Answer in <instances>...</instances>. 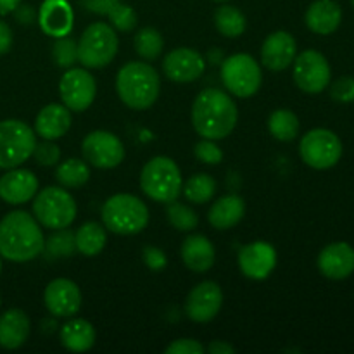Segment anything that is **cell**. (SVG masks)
I'll use <instances>...</instances> for the list:
<instances>
[{
  "label": "cell",
  "mask_w": 354,
  "mask_h": 354,
  "mask_svg": "<svg viewBox=\"0 0 354 354\" xmlns=\"http://www.w3.org/2000/svg\"><path fill=\"white\" fill-rule=\"evenodd\" d=\"M40 223L26 211H12L0 220V256L7 261L26 263L44 251Z\"/></svg>",
  "instance_id": "1"
},
{
  "label": "cell",
  "mask_w": 354,
  "mask_h": 354,
  "mask_svg": "<svg viewBox=\"0 0 354 354\" xmlns=\"http://www.w3.org/2000/svg\"><path fill=\"white\" fill-rule=\"evenodd\" d=\"M351 2H353V7H354V0H351Z\"/></svg>",
  "instance_id": "51"
},
{
  "label": "cell",
  "mask_w": 354,
  "mask_h": 354,
  "mask_svg": "<svg viewBox=\"0 0 354 354\" xmlns=\"http://www.w3.org/2000/svg\"><path fill=\"white\" fill-rule=\"evenodd\" d=\"M106 230L118 235L140 234L149 225V209L142 199L131 194H116L102 206Z\"/></svg>",
  "instance_id": "4"
},
{
  "label": "cell",
  "mask_w": 354,
  "mask_h": 354,
  "mask_svg": "<svg viewBox=\"0 0 354 354\" xmlns=\"http://www.w3.org/2000/svg\"><path fill=\"white\" fill-rule=\"evenodd\" d=\"M204 353V346L194 339H178L173 341L166 348V354H201Z\"/></svg>",
  "instance_id": "42"
},
{
  "label": "cell",
  "mask_w": 354,
  "mask_h": 354,
  "mask_svg": "<svg viewBox=\"0 0 354 354\" xmlns=\"http://www.w3.org/2000/svg\"><path fill=\"white\" fill-rule=\"evenodd\" d=\"M194 154L204 165L214 166L223 161V151L214 144V140H209V138H204L203 142H199L194 149Z\"/></svg>",
  "instance_id": "38"
},
{
  "label": "cell",
  "mask_w": 354,
  "mask_h": 354,
  "mask_svg": "<svg viewBox=\"0 0 354 354\" xmlns=\"http://www.w3.org/2000/svg\"><path fill=\"white\" fill-rule=\"evenodd\" d=\"M0 304H2V299H0Z\"/></svg>",
  "instance_id": "52"
},
{
  "label": "cell",
  "mask_w": 354,
  "mask_h": 354,
  "mask_svg": "<svg viewBox=\"0 0 354 354\" xmlns=\"http://www.w3.org/2000/svg\"><path fill=\"white\" fill-rule=\"evenodd\" d=\"M142 259H144L145 266L151 268L152 272H159V270L165 268L168 265V259H166V254L161 251V249L154 248V245H147L142 251Z\"/></svg>",
  "instance_id": "41"
},
{
  "label": "cell",
  "mask_w": 354,
  "mask_h": 354,
  "mask_svg": "<svg viewBox=\"0 0 354 354\" xmlns=\"http://www.w3.org/2000/svg\"><path fill=\"white\" fill-rule=\"evenodd\" d=\"M76 203L64 187H47L33 197V216L41 227L68 228L76 218Z\"/></svg>",
  "instance_id": "6"
},
{
  "label": "cell",
  "mask_w": 354,
  "mask_h": 354,
  "mask_svg": "<svg viewBox=\"0 0 354 354\" xmlns=\"http://www.w3.org/2000/svg\"><path fill=\"white\" fill-rule=\"evenodd\" d=\"M214 2H228V0H214Z\"/></svg>",
  "instance_id": "50"
},
{
  "label": "cell",
  "mask_w": 354,
  "mask_h": 354,
  "mask_svg": "<svg viewBox=\"0 0 354 354\" xmlns=\"http://www.w3.org/2000/svg\"><path fill=\"white\" fill-rule=\"evenodd\" d=\"M120 0H80L83 9H86L88 12L100 14V16H107L111 9H113Z\"/></svg>",
  "instance_id": "43"
},
{
  "label": "cell",
  "mask_w": 354,
  "mask_h": 354,
  "mask_svg": "<svg viewBox=\"0 0 354 354\" xmlns=\"http://www.w3.org/2000/svg\"><path fill=\"white\" fill-rule=\"evenodd\" d=\"M221 82L232 95L248 99L259 90L263 82L258 61L249 54H235L221 61Z\"/></svg>",
  "instance_id": "9"
},
{
  "label": "cell",
  "mask_w": 354,
  "mask_h": 354,
  "mask_svg": "<svg viewBox=\"0 0 354 354\" xmlns=\"http://www.w3.org/2000/svg\"><path fill=\"white\" fill-rule=\"evenodd\" d=\"M33 158L37 165L40 166H54L57 165L61 159V149L54 144L52 140H45L41 144L35 145Z\"/></svg>",
  "instance_id": "39"
},
{
  "label": "cell",
  "mask_w": 354,
  "mask_h": 354,
  "mask_svg": "<svg viewBox=\"0 0 354 354\" xmlns=\"http://www.w3.org/2000/svg\"><path fill=\"white\" fill-rule=\"evenodd\" d=\"M55 178L64 189H80L85 185L90 178V168L85 161L71 158L61 162L55 171Z\"/></svg>",
  "instance_id": "31"
},
{
  "label": "cell",
  "mask_w": 354,
  "mask_h": 354,
  "mask_svg": "<svg viewBox=\"0 0 354 354\" xmlns=\"http://www.w3.org/2000/svg\"><path fill=\"white\" fill-rule=\"evenodd\" d=\"M75 242H76V251L82 252L83 256H93L100 254L102 249L107 244V234L106 227L97 221H86L83 223L78 230L75 232Z\"/></svg>",
  "instance_id": "28"
},
{
  "label": "cell",
  "mask_w": 354,
  "mask_h": 354,
  "mask_svg": "<svg viewBox=\"0 0 354 354\" xmlns=\"http://www.w3.org/2000/svg\"><path fill=\"white\" fill-rule=\"evenodd\" d=\"M14 14H16L17 23L26 24V26H28V24H33L35 19L38 17L37 10H35L31 6H26V3H24V6H23V3H19V6L14 9Z\"/></svg>",
  "instance_id": "44"
},
{
  "label": "cell",
  "mask_w": 354,
  "mask_h": 354,
  "mask_svg": "<svg viewBox=\"0 0 354 354\" xmlns=\"http://www.w3.org/2000/svg\"><path fill=\"white\" fill-rule=\"evenodd\" d=\"M71 128V111L64 104H48L35 120V133L45 140H55L68 133Z\"/></svg>",
  "instance_id": "22"
},
{
  "label": "cell",
  "mask_w": 354,
  "mask_h": 354,
  "mask_svg": "<svg viewBox=\"0 0 354 354\" xmlns=\"http://www.w3.org/2000/svg\"><path fill=\"white\" fill-rule=\"evenodd\" d=\"M239 111L232 97L218 88H207L196 97L192 124L197 133L209 140H221L234 131Z\"/></svg>",
  "instance_id": "2"
},
{
  "label": "cell",
  "mask_w": 354,
  "mask_h": 354,
  "mask_svg": "<svg viewBox=\"0 0 354 354\" xmlns=\"http://www.w3.org/2000/svg\"><path fill=\"white\" fill-rule=\"evenodd\" d=\"M162 69L171 82L190 83L203 76L204 69H206V61L196 48L180 47L173 48L171 52L166 54L165 61H162Z\"/></svg>",
  "instance_id": "14"
},
{
  "label": "cell",
  "mask_w": 354,
  "mask_h": 354,
  "mask_svg": "<svg viewBox=\"0 0 354 354\" xmlns=\"http://www.w3.org/2000/svg\"><path fill=\"white\" fill-rule=\"evenodd\" d=\"M118 35L107 23H93L83 31L78 44V61L86 69L106 68L118 54Z\"/></svg>",
  "instance_id": "7"
},
{
  "label": "cell",
  "mask_w": 354,
  "mask_h": 354,
  "mask_svg": "<svg viewBox=\"0 0 354 354\" xmlns=\"http://www.w3.org/2000/svg\"><path fill=\"white\" fill-rule=\"evenodd\" d=\"M330 64L318 50L308 48L294 59V82L304 93H322L330 85Z\"/></svg>",
  "instance_id": "11"
},
{
  "label": "cell",
  "mask_w": 354,
  "mask_h": 354,
  "mask_svg": "<svg viewBox=\"0 0 354 354\" xmlns=\"http://www.w3.org/2000/svg\"><path fill=\"white\" fill-rule=\"evenodd\" d=\"M296 40L289 31H275L263 41L261 62L270 71H283L296 59Z\"/></svg>",
  "instance_id": "21"
},
{
  "label": "cell",
  "mask_w": 354,
  "mask_h": 354,
  "mask_svg": "<svg viewBox=\"0 0 354 354\" xmlns=\"http://www.w3.org/2000/svg\"><path fill=\"white\" fill-rule=\"evenodd\" d=\"M82 151L86 161L100 169L116 168L124 159L123 142L106 130H95L86 135L83 138Z\"/></svg>",
  "instance_id": "12"
},
{
  "label": "cell",
  "mask_w": 354,
  "mask_h": 354,
  "mask_svg": "<svg viewBox=\"0 0 354 354\" xmlns=\"http://www.w3.org/2000/svg\"><path fill=\"white\" fill-rule=\"evenodd\" d=\"M76 242H75V232L68 230V228H59L50 237L45 239L44 244V254L47 259H59V258H69L75 254Z\"/></svg>",
  "instance_id": "33"
},
{
  "label": "cell",
  "mask_w": 354,
  "mask_h": 354,
  "mask_svg": "<svg viewBox=\"0 0 354 354\" xmlns=\"http://www.w3.org/2000/svg\"><path fill=\"white\" fill-rule=\"evenodd\" d=\"M37 133L19 120L0 121V168L12 169L33 156Z\"/></svg>",
  "instance_id": "8"
},
{
  "label": "cell",
  "mask_w": 354,
  "mask_h": 354,
  "mask_svg": "<svg viewBox=\"0 0 354 354\" xmlns=\"http://www.w3.org/2000/svg\"><path fill=\"white\" fill-rule=\"evenodd\" d=\"M61 344L73 353H85L95 344V328L83 318H73L66 322L59 332Z\"/></svg>",
  "instance_id": "27"
},
{
  "label": "cell",
  "mask_w": 354,
  "mask_h": 354,
  "mask_svg": "<svg viewBox=\"0 0 354 354\" xmlns=\"http://www.w3.org/2000/svg\"><path fill=\"white\" fill-rule=\"evenodd\" d=\"M37 19L41 31L48 37H68L75 23V12L68 0H44Z\"/></svg>",
  "instance_id": "19"
},
{
  "label": "cell",
  "mask_w": 354,
  "mask_h": 354,
  "mask_svg": "<svg viewBox=\"0 0 354 354\" xmlns=\"http://www.w3.org/2000/svg\"><path fill=\"white\" fill-rule=\"evenodd\" d=\"M299 118L289 109H279L270 114L268 130L277 140L290 142L299 133Z\"/></svg>",
  "instance_id": "30"
},
{
  "label": "cell",
  "mask_w": 354,
  "mask_h": 354,
  "mask_svg": "<svg viewBox=\"0 0 354 354\" xmlns=\"http://www.w3.org/2000/svg\"><path fill=\"white\" fill-rule=\"evenodd\" d=\"M0 272H2V256H0Z\"/></svg>",
  "instance_id": "49"
},
{
  "label": "cell",
  "mask_w": 354,
  "mask_h": 354,
  "mask_svg": "<svg viewBox=\"0 0 354 354\" xmlns=\"http://www.w3.org/2000/svg\"><path fill=\"white\" fill-rule=\"evenodd\" d=\"M244 199L237 196V194H228V196L220 197L211 206L209 213H207V220L218 230H228V228L235 227L244 218Z\"/></svg>",
  "instance_id": "26"
},
{
  "label": "cell",
  "mask_w": 354,
  "mask_h": 354,
  "mask_svg": "<svg viewBox=\"0 0 354 354\" xmlns=\"http://www.w3.org/2000/svg\"><path fill=\"white\" fill-rule=\"evenodd\" d=\"M116 92L124 106L135 111H145L158 100L161 80L149 62H128L118 71Z\"/></svg>",
  "instance_id": "3"
},
{
  "label": "cell",
  "mask_w": 354,
  "mask_h": 354,
  "mask_svg": "<svg viewBox=\"0 0 354 354\" xmlns=\"http://www.w3.org/2000/svg\"><path fill=\"white\" fill-rule=\"evenodd\" d=\"M107 17H109L111 21V26L118 31H123V33L135 30L138 21L137 12L133 10V7L123 2H118L116 6L107 12Z\"/></svg>",
  "instance_id": "37"
},
{
  "label": "cell",
  "mask_w": 354,
  "mask_h": 354,
  "mask_svg": "<svg viewBox=\"0 0 354 354\" xmlns=\"http://www.w3.org/2000/svg\"><path fill=\"white\" fill-rule=\"evenodd\" d=\"M38 192V178L30 169L12 168L0 178V199L12 206L28 203Z\"/></svg>",
  "instance_id": "18"
},
{
  "label": "cell",
  "mask_w": 354,
  "mask_h": 354,
  "mask_svg": "<svg viewBox=\"0 0 354 354\" xmlns=\"http://www.w3.org/2000/svg\"><path fill=\"white\" fill-rule=\"evenodd\" d=\"M140 187L145 196L156 203H173L182 194V173L171 158L156 156L142 169Z\"/></svg>",
  "instance_id": "5"
},
{
  "label": "cell",
  "mask_w": 354,
  "mask_h": 354,
  "mask_svg": "<svg viewBox=\"0 0 354 354\" xmlns=\"http://www.w3.org/2000/svg\"><path fill=\"white\" fill-rule=\"evenodd\" d=\"M182 192L187 197V201L192 204L209 203L216 192V182H214L213 176L206 175V173H197L183 183Z\"/></svg>",
  "instance_id": "32"
},
{
  "label": "cell",
  "mask_w": 354,
  "mask_h": 354,
  "mask_svg": "<svg viewBox=\"0 0 354 354\" xmlns=\"http://www.w3.org/2000/svg\"><path fill=\"white\" fill-rule=\"evenodd\" d=\"M318 270L330 280H344L354 272V249L348 242H332L318 256Z\"/></svg>",
  "instance_id": "20"
},
{
  "label": "cell",
  "mask_w": 354,
  "mask_h": 354,
  "mask_svg": "<svg viewBox=\"0 0 354 354\" xmlns=\"http://www.w3.org/2000/svg\"><path fill=\"white\" fill-rule=\"evenodd\" d=\"M209 59H211V62H214V64H216V59H218V62L221 61V50L220 48H213V50L209 52Z\"/></svg>",
  "instance_id": "48"
},
{
  "label": "cell",
  "mask_w": 354,
  "mask_h": 354,
  "mask_svg": "<svg viewBox=\"0 0 354 354\" xmlns=\"http://www.w3.org/2000/svg\"><path fill=\"white\" fill-rule=\"evenodd\" d=\"M330 97L335 102H354V76H341L330 85Z\"/></svg>",
  "instance_id": "40"
},
{
  "label": "cell",
  "mask_w": 354,
  "mask_h": 354,
  "mask_svg": "<svg viewBox=\"0 0 354 354\" xmlns=\"http://www.w3.org/2000/svg\"><path fill=\"white\" fill-rule=\"evenodd\" d=\"M214 252L213 244L204 235H189L182 244V259L189 270L196 273H206L207 270L213 268Z\"/></svg>",
  "instance_id": "24"
},
{
  "label": "cell",
  "mask_w": 354,
  "mask_h": 354,
  "mask_svg": "<svg viewBox=\"0 0 354 354\" xmlns=\"http://www.w3.org/2000/svg\"><path fill=\"white\" fill-rule=\"evenodd\" d=\"M133 45L140 57H144L145 61H154L161 55L165 40H162V35L156 28H142L135 35Z\"/></svg>",
  "instance_id": "34"
},
{
  "label": "cell",
  "mask_w": 354,
  "mask_h": 354,
  "mask_svg": "<svg viewBox=\"0 0 354 354\" xmlns=\"http://www.w3.org/2000/svg\"><path fill=\"white\" fill-rule=\"evenodd\" d=\"M45 306L48 313L57 318L75 317L82 308L80 287L69 279H55L45 287Z\"/></svg>",
  "instance_id": "16"
},
{
  "label": "cell",
  "mask_w": 354,
  "mask_h": 354,
  "mask_svg": "<svg viewBox=\"0 0 354 354\" xmlns=\"http://www.w3.org/2000/svg\"><path fill=\"white\" fill-rule=\"evenodd\" d=\"M207 351L211 354H232L235 353V348L225 341H213L207 346Z\"/></svg>",
  "instance_id": "46"
},
{
  "label": "cell",
  "mask_w": 354,
  "mask_h": 354,
  "mask_svg": "<svg viewBox=\"0 0 354 354\" xmlns=\"http://www.w3.org/2000/svg\"><path fill=\"white\" fill-rule=\"evenodd\" d=\"M62 104L69 111L82 113L92 106L97 93V83L86 69L69 68L59 82Z\"/></svg>",
  "instance_id": "13"
},
{
  "label": "cell",
  "mask_w": 354,
  "mask_h": 354,
  "mask_svg": "<svg viewBox=\"0 0 354 354\" xmlns=\"http://www.w3.org/2000/svg\"><path fill=\"white\" fill-rule=\"evenodd\" d=\"M214 26L220 31L223 37L227 38H237L248 28V21L242 14L241 9L234 6H221L220 9L214 12Z\"/></svg>",
  "instance_id": "29"
},
{
  "label": "cell",
  "mask_w": 354,
  "mask_h": 354,
  "mask_svg": "<svg viewBox=\"0 0 354 354\" xmlns=\"http://www.w3.org/2000/svg\"><path fill=\"white\" fill-rule=\"evenodd\" d=\"M52 57L59 68H73L78 62V44L69 37L55 38L52 45Z\"/></svg>",
  "instance_id": "36"
},
{
  "label": "cell",
  "mask_w": 354,
  "mask_h": 354,
  "mask_svg": "<svg viewBox=\"0 0 354 354\" xmlns=\"http://www.w3.org/2000/svg\"><path fill=\"white\" fill-rule=\"evenodd\" d=\"M306 26L317 35H330L341 26L342 9L334 0H315L306 10Z\"/></svg>",
  "instance_id": "23"
},
{
  "label": "cell",
  "mask_w": 354,
  "mask_h": 354,
  "mask_svg": "<svg viewBox=\"0 0 354 354\" xmlns=\"http://www.w3.org/2000/svg\"><path fill=\"white\" fill-rule=\"evenodd\" d=\"M239 266L248 279H268L277 266L275 248L265 241H256L244 245L239 252Z\"/></svg>",
  "instance_id": "17"
},
{
  "label": "cell",
  "mask_w": 354,
  "mask_h": 354,
  "mask_svg": "<svg viewBox=\"0 0 354 354\" xmlns=\"http://www.w3.org/2000/svg\"><path fill=\"white\" fill-rule=\"evenodd\" d=\"M299 154L310 168L328 169L341 161L342 142L332 130L315 128L301 138Z\"/></svg>",
  "instance_id": "10"
},
{
  "label": "cell",
  "mask_w": 354,
  "mask_h": 354,
  "mask_svg": "<svg viewBox=\"0 0 354 354\" xmlns=\"http://www.w3.org/2000/svg\"><path fill=\"white\" fill-rule=\"evenodd\" d=\"M168 220L171 223L173 228L180 232H190L199 225V216L194 209H190L185 204H180L176 201L173 203H168Z\"/></svg>",
  "instance_id": "35"
},
{
  "label": "cell",
  "mask_w": 354,
  "mask_h": 354,
  "mask_svg": "<svg viewBox=\"0 0 354 354\" xmlns=\"http://www.w3.org/2000/svg\"><path fill=\"white\" fill-rule=\"evenodd\" d=\"M221 304H223V292L220 286L207 280L190 290L185 301V313L192 322L206 324L220 313Z\"/></svg>",
  "instance_id": "15"
},
{
  "label": "cell",
  "mask_w": 354,
  "mask_h": 354,
  "mask_svg": "<svg viewBox=\"0 0 354 354\" xmlns=\"http://www.w3.org/2000/svg\"><path fill=\"white\" fill-rule=\"evenodd\" d=\"M30 327V318L23 310H7L0 315V348H21L28 341Z\"/></svg>",
  "instance_id": "25"
},
{
  "label": "cell",
  "mask_w": 354,
  "mask_h": 354,
  "mask_svg": "<svg viewBox=\"0 0 354 354\" xmlns=\"http://www.w3.org/2000/svg\"><path fill=\"white\" fill-rule=\"evenodd\" d=\"M21 2H23V0H0V16L14 12V9H16Z\"/></svg>",
  "instance_id": "47"
},
{
  "label": "cell",
  "mask_w": 354,
  "mask_h": 354,
  "mask_svg": "<svg viewBox=\"0 0 354 354\" xmlns=\"http://www.w3.org/2000/svg\"><path fill=\"white\" fill-rule=\"evenodd\" d=\"M12 47V30L6 21L0 19V55L7 54Z\"/></svg>",
  "instance_id": "45"
}]
</instances>
